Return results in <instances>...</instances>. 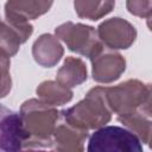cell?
<instances>
[{"mask_svg": "<svg viewBox=\"0 0 152 152\" xmlns=\"http://www.w3.org/2000/svg\"><path fill=\"white\" fill-rule=\"evenodd\" d=\"M19 115L26 134L24 150L51 148L59 112L42 100L30 99L21 104Z\"/></svg>", "mask_w": 152, "mask_h": 152, "instance_id": "6da1fadb", "label": "cell"}, {"mask_svg": "<svg viewBox=\"0 0 152 152\" xmlns=\"http://www.w3.org/2000/svg\"><path fill=\"white\" fill-rule=\"evenodd\" d=\"M63 121L69 125L89 131L97 129L112 119V110L106 99V87L91 88L86 97L75 106L59 112Z\"/></svg>", "mask_w": 152, "mask_h": 152, "instance_id": "7a4b0ae2", "label": "cell"}, {"mask_svg": "<svg viewBox=\"0 0 152 152\" xmlns=\"http://www.w3.org/2000/svg\"><path fill=\"white\" fill-rule=\"evenodd\" d=\"M106 99L116 116L128 115L151 106V86L139 80H127L114 87H106Z\"/></svg>", "mask_w": 152, "mask_h": 152, "instance_id": "3957f363", "label": "cell"}, {"mask_svg": "<svg viewBox=\"0 0 152 152\" xmlns=\"http://www.w3.org/2000/svg\"><path fill=\"white\" fill-rule=\"evenodd\" d=\"M89 152H141L139 138L129 129L119 126H102L89 138Z\"/></svg>", "mask_w": 152, "mask_h": 152, "instance_id": "277c9868", "label": "cell"}, {"mask_svg": "<svg viewBox=\"0 0 152 152\" xmlns=\"http://www.w3.org/2000/svg\"><path fill=\"white\" fill-rule=\"evenodd\" d=\"M55 34L70 51L88 58L93 57L104 46L93 26L80 23L66 21L55 28Z\"/></svg>", "mask_w": 152, "mask_h": 152, "instance_id": "5b68a950", "label": "cell"}, {"mask_svg": "<svg viewBox=\"0 0 152 152\" xmlns=\"http://www.w3.org/2000/svg\"><path fill=\"white\" fill-rule=\"evenodd\" d=\"M32 32L33 26L28 20L5 12V20H0V53L8 58L13 57Z\"/></svg>", "mask_w": 152, "mask_h": 152, "instance_id": "8992f818", "label": "cell"}, {"mask_svg": "<svg viewBox=\"0 0 152 152\" xmlns=\"http://www.w3.org/2000/svg\"><path fill=\"white\" fill-rule=\"evenodd\" d=\"M96 32L101 43L112 50L128 49L137 39L135 27L129 21L119 17L102 21Z\"/></svg>", "mask_w": 152, "mask_h": 152, "instance_id": "52a82bcc", "label": "cell"}, {"mask_svg": "<svg viewBox=\"0 0 152 152\" xmlns=\"http://www.w3.org/2000/svg\"><path fill=\"white\" fill-rule=\"evenodd\" d=\"M90 61L91 76L99 83H112L126 70V59L122 55L104 46L90 57Z\"/></svg>", "mask_w": 152, "mask_h": 152, "instance_id": "ba28073f", "label": "cell"}, {"mask_svg": "<svg viewBox=\"0 0 152 152\" xmlns=\"http://www.w3.org/2000/svg\"><path fill=\"white\" fill-rule=\"evenodd\" d=\"M26 134L20 115L0 104V151L24 150Z\"/></svg>", "mask_w": 152, "mask_h": 152, "instance_id": "9c48e42d", "label": "cell"}, {"mask_svg": "<svg viewBox=\"0 0 152 152\" xmlns=\"http://www.w3.org/2000/svg\"><path fill=\"white\" fill-rule=\"evenodd\" d=\"M88 138V131L74 127L63 121L57 125L52 139L51 148L62 152H81L84 150V142Z\"/></svg>", "mask_w": 152, "mask_h": 152, "instance_id": "30bf717a", "label": "cell"}, {"mask_svg": "<svg viewBox=\"0 0 152 152\" xmlns=\"http://www.w3.org/2000/svg\"><path fill=\"white\" fill-rule=\"evenodd\" d=\"M64 55V49L59 43V39L50 33L40 34L32 45V56L34 61L44 66H55Z\"/></svg>", "mask_w": 152, "mask_h": 152, "instance_id": "8fae6325", "label": "cell"}, {"mask_svg": "<svg viewBox=\"0 0 152 152\" xmlns=\"http://www.w3.org/2000/svg\"><path fill=\"white\" fill-rule=\"evenodd\" d=\"M118 121H120L127 129L134 133L140 141L150 146L152 134L151 106L142 107L128 115L118 116Z\"/></svg>", "mask_w": 152, "mask_h": 152, "instance_id": "7c38bea8", "label": "cell"}, {"mask_svg": "<svg viewBox=\"0 0 152 152\" xmlns=\"http://www.w3.org/2000/svg\"><path fill=\"white\" fill-rule=\"evenodd\" d=\"M88 72L86 63L77 57L69 56L56 74V81L68 88H74L87 81Z\"/></svg>", "mask_w": 152, "mask_h": 152, "instance_id": "4fadbf2b", "label": "cell"}, {"mask_svg": "<svg viewBox=\"0 0 152 152\" xmlns=\"http://www.w3.org/2000/svg\"><path fill=\"white\" fill-rule=\"evenodd\" d=\"M52 4L53 0H7L5 12L25 20H32L45 14Z\"/></svg>", "mask_w": 152, "mask_h": 152, "instance_id": "5bb4252c", "label": "cell"}, {"mask_svg": "<svg viewBox=\"0 0 152 152\" xmlns=\"http://www.w3.org/2000/svg\"><path fill=\"white\" fill-rule=\"evenodd\" d=\"M36 93L43 102L50 104V106H63L71 101L72 99V91L70 88L58 83L57 81H44L42 82L37 89Z\"/></svg>", "mask_w": 152, "mask_h": 152, "instance_id": "9a60e30c", "label": "cell"}, {"mask_svg": "<svg viewBox=\"0 0 152 152\" xmlns=\"http://www.w3.org/2000/svg\"><path fill=\"white\" fill-rule=\"evenodd\" d=\"M115 6V0H74L75 12L80 18L99 20L110 13Z\"/></svg>", "mask_w": 152, "mask_h": 152, "instance_id": "2e32d148", "label": "cell"}, {"mask_svg": "<svg viewBox=\"0 0 152 152\" xmlns=\"http://www.w3.org/2000/svg\"><path fill=\"white\" fill-rule=\"evenodd\" d=\"M10 65H11L10 58L0 53V99L7 96L12 88Z\"/></svg>", "mask_w": 152, "mask_h": 152, "instance_id": "e0dca14e", "label": "cell"}, {"mask_svg": "<svg viewBox=\"0 0 152 152\" xmlns=\"http://www.w3.org/2000/svg\"><path fill=\"white\" fill-rule=\"evenodd\" d=\"M128 12L135 17L150 19L152 13L151 0H126Z\"/></svg>", "mask_w": 152, "mask_h": 152, "instance_id": "ac0fdd59", "label": "cell"}, {"mask_svg": "<svg viewBox=\"0 0 152 152\" xmlns=\"http://www.w3.org/2000/svg\"><path fill=\"white\" fill-rule=\"evenodd\" d=\"M0 20H1V19H0Z\"/></svg>", "mask_w": 152, "mask_h": 152, "instance_id": "d6986e66", "label": "cell"}]
</instances>
